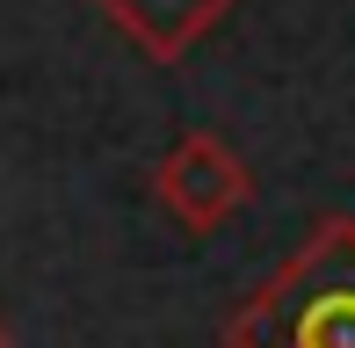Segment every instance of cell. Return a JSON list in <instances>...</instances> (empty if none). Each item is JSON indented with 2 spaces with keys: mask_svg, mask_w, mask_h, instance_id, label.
<instances>
[{
  "mask_svg": "<svg viewBox=\"0 0 355 348\" xmlns=\"http://www.w3.org/2000/svg\"><path fill=\"white\" fill-rule=\"evenodd\" d=\"M153 196H159V211H167L182 232L211 240L218 225H232V218L247 211L254 167L239 160L218 131H182L167 153H159V167H153Z\"/></svg>",
  "mask_w": 355,
  "mask_h": 348,
  "instance_id": "7a4b0ae2",
  "label": "cell"
},
{
  "mask_svg": "<svg viewBox=\"0 0 355 348\" xmlns=\"http://www.w3.org/2000/svg\"><path fill=\"white\" fill-rule=\"evenodd\" d=\"M0 348H15V334H8V320H0Z\"/></svg>",
  "mask_w": 355,
  "mask_h": 348,
  "instance_id": "277c9868",
  "label": "cell"
},
{
  "mask_svg": "<svg viewBox=\"0 0 355 348\" xmlns=\"http://www.w3.org/2000/svg\"><path fill=\"white\" fill-rule=\"evenodd\" d=\"M225 348H355V218H319L312 240L225 320Z\"/></svg>",
  "mask_w": 355,
  "mask_h": 348,
  "instance_id": "6da1fadb",
  "label": "cell"
},
{
  "mask_svg": "<svg viewBox=\"0 0 355 348\" xmlns=\"http://www.w3.org/2000/svg\"><path fill=\"white\" fill-rule=\"evenodd\" d=\"M94 8H102L153 66H182L239 0H94Z\"/></svg>",
  "mask_w": 355,
  "mask_h": 348,
  "instance_id": "3957f363",
  "label": "cell"
}]
</instances>
